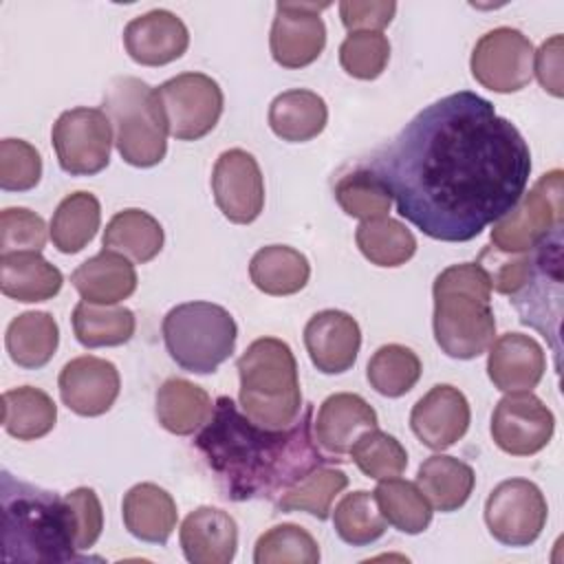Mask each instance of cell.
<instances>
[{
    "mask_svg": "<svg viewBox=\"0 0 564 564\" xmlns=\"http://www.w3.org/2000/svg\"><path fill=\"white\" fill-rule=\"evenodd\" d=\"M425 236L467 242L524 194L531 150L494 104L458 90L425 106L370 163Z\"/></svg>",
    "mask_w": 564,
    "mask_h": 564,
    "instance_id": "1",
    "label": "cell"
},
{
    "mask_svg": "<svg viewBox=\"0 0 564 564\" xmlns=\"http://www.w3.org/2000/svg\"><path fill=\"white\" fill-rule=\"evenodd\" d=\"M311 416L306 405L293 425L269 430L240 412L231 397H218L194 447L225 498L275 502L315 467L337 460L319 449Z\"/></svg>",
    "mask_w": 564,
    "mask_h": 564,
    "instance_id": "2",
    "label": "cell"
},
{
    "mask_svg": "<svg viewBox=\"0 0 564 564\" xmlns=\"http://www.w3.org/2000/svg\"><path fill=\"white\" fill-rule=\"evenodd\" d=\"M2 562L64 564L79 562L64 496L0 474Z\"/></svg>",
    "mask_w": 564,
    "mask_h": 564,
    "instance_id": "3",
    "label": "cell"
},
{
    "mask_svg": "<svg viewBox=\"0 0 564 564\" xmlns=\"http://www.w3.org/2000/svg\"><path fill=\"white\" fill-rule=\"evenodd\" d=\"M434 339L452 359L482 355L496 337L491 286L476 262L443 269L432 286Z\"/></svg>",
    "mask_w": 564,
    "mask_h": 564,
    "instance_id": "4",
    "label": "cell"
},
{
    "mask_svg": "<svg viewBox=\"0 0 564 564\" xmlns=\"http://www.w3.org/2000/svg\"><path fill=\"white\" fill-rule=\"evenodd\" d=\"M240 408L262 427L282 430L302 410L297 361L291 346L278 337H260L238 357Z\"/></svg>",
    "mask_w": 564,
    "mask_h": 564,
    "instance_id": "5",
    "label": "cell"
},
{
    "mask_svg": "<svg viewBox=\"0 0 564 564\" xmlns=\"http://www.w3.org/2000/svg\"><path fill=\"white\" fill-rule=\"evenodd\" d=\"M104 112L115 128V145L126 163L152 167L165 159L167 128L152 86L132 75L115 77L104 93Z\"/></svg>",
    "mask_w": 564,
    "mask_h": 564,
    "instance_id": "6",
    "label": "cell"
},
{
    "mask_svg": "<svg viewBox=\"0 0 564 564\" xmlns=\"http://www.w3.org/2000/svg\"><path fill=\"white\" fill-rule=\"evenodd\" d=\"M161 330L170 357L194 375L214 372L231 357L238 339L231 313L212 302H183L170 308Z\"/></svg>",
    "mask_w": 564,
    "mask_h": 564,
    "instance_id": "7",
    "label": "cell"
},
{
    "mask_svg": "<svg viewBox=\"0 0 564 564\" xmlns=\"http://www.w3.org/2000/svg\"><path fill=\"white\" fill-rule=\"evenodd\" d=\"M529 275L511 304L520 322L540 330L553 346L560 364V324H562V227L551 231L531 249Z\"/></svg>",
    "mask_w": 564,
    "mask_h": 564,
    "instance_id": "8",
    "label": "cell"
},
{
    "mask_svg": "<svg viewBox=\"0 0 564 564\" xmlns=\"http://www.w3.org/2000/svg\"><path fill=\"white\" fill-rule=\"evenodd\" d=\"M562 170L542 174L520 200L494 223L491 245L505 253H527L551 231L562 227Z\"/></svg>",
    "mask_w": 564,
    "mask_h": 564,
    "instance_id": "9",
    "label": "cell"
},
{
    "mask_svg": "<svg viewBox=\"0 0 564 564\" xmlns=\"http://www.w3.org/2000/svg\"><path fill=\"white\" fill-rule=\"evenodd\" d=\"M167 134L196 141L209 134L223 115V90L205 73H181L154 88Z\"/></svg>",
    "mask_w": 564,
    "mask_h": 564,
    "instance_id": "10",
    "label": "cell"
},
{
    "mask_svg": "<svg viewBox=\"0 0 564 564\" xmlns=\"http://www.w3.org/2000/svg\"><path fill=\"white\" fill-rule=\"evenodd\" d=\"M51 141L66 174L93 176L110 163L112 123L101 108H70L53 123Z\"/></svg>",
    "mask_w": 564,
    "mask_h": 564,
    "instance_id": "11",
    "label": "cell"
},
{
    "mask_svg": "<svg viewBox=\"0 0 564 564\" xmlns=\"http://www.w3.org/2000/svg\"><path fill=\"white\" fill-rule=\"evenodd\" d=\"M549 518L542 489L527 478H509L491 489L485 502L489 533L505 546L533 544Z\"/></svg>",
    "mask_w": 564,
    "mask_h": 564,
    "instance_id": "12",
    "label": "cell"
},
{
    "mask_svg": "<svg viewBox=\"0 0 564 564\" xmlns=\"http://www.w3.org/2000/svg\"><path fill=\"white\" fill-rule=\"evenodd\" d=\"M533 53L522 31L498 26L476 42L469 68L480 86L494 93H518L533 77Z\"/></svg>",
    "mask_w": 564,
    "mask_h": 564,
    "instance_id": "13",
    "label": "cell"
},
{
    "mask_svg": "<svg viewBox=\"0 0 564 564\" xmlns=\"http://www.w3.org/2000/svg\"><path fill=\"white\" fill-rule=\"evenodd\" d=\"M555 416L531 390L507 392L491 414V438L511 456H531L553 436Z\"/></svg>",
    "mask_w": 564,
    "mask_h": 564,
    "instance_id": "14",
    "label": "cell"
},
{
    "mask_svg": "<svg viewBox=\"0 0 564 564\" xmlns=\"http://www.w3.org/2000/svg\"><path fill=\"white\" fill-rule=\"evenodd\" d=\"M328 2H278L271 24L269 46L282 68H304L313 64L326 46V24L319 11Z\"/></svg>",
    "mask_w": 564,
    "mask_h": 564,
    "instance_id": "15",
    "label": "cell"
},
{
    "mask_svg": "<svg viewBox=\"0 0 564 564\" xmlns=\"http://www.w3.org/2000/svg\"><path fill=\"white\" fill-rule=\"evenodd\" d=\"M212 192L227 220L253 223L264 207V178L253 154L240 148L225 150L212 172Z\"/></svg>",
    "mask_w": 564,
    "mask_h": 564,
    "instance_id": "16",
    "label": "cell"
},
{
    "mask_svg": "<svg viewBox=\"0 0 564 564\" xmlns=\"http://www.w3.org/2000/svg\"><path fill=\"white\" fill-rule=\"evenodd\" d=\"M62 403L79 416H99L106 414L121 388L119 370L112 361L82 355L70 359L57 379Z\"/></svg>",
    "mask_w": 564,
    "mask_h": 564,
    "instance_id": "17",
    "label": "cell"
},
{
    "mask_svg": "<svg viewBox=\"0 0 564 564\" xmlns=\"http://www.w3.org/2000/svg\"><path fill=\"white\" fill-rule=\"evenodd\" d=\"M469 401L449 383L430 388V392L414 403L410 414L412 432L425 447L434 452H443L460 441L469 427Z\"/></svg>",
    "mask_w": 564,
    "mask_h": 564,
    "instance_id": "18",
    "label": "cell"
},
{
    "mask_svg": "<svg viewBox=\"0 0 564 564\" xmlns=\"http://www.w3.org/2000/svg\"><path fill=\"white\" fill-rule=\"evenodd\" d=\"M304 346L319 372L341 375L357 361L361 330L352 315L337 308H326L306 322Z\"/></svg>",
    "mask_w": 564,
    "mask_h": 564,
    "instance_id": "19",
    "label": "cell"
},
{
    "mask_svg": "<svg viewBox=\"0 0 564 564\" xmlns=\"http://www.w3.org/2000/svg\"><path fill=\"white\" fill-rule=\"evenodd\" d=\"M123 46L137 64L163 66L187 51L189 33L176 13L167 9H152L126 24Z\"/></svg>",
    "mask_w": 564,
    "mask_h": 564,
    "instance_id": "20",
    "label": "cell"
},
{
    "mask_svg": "<svg viewBox=\"0 0 564 564\" xmlns=\"http://www.w3.org/2000/svg\"><path fill=\"white\" fill-rule=\"evenodd\" d=\"M377 412L364 397L352 392H335L319 405L317 419L313 421V434L319 449L337 458L348 454L352 443L366 430L377 427Z\"/></svg>",
    "mask_w": 564,
    "mask_h": 564,
    "instance_id": "21",
    "label": "cell"
},
{
    "mask_svg": "<svg viewBox=\"0 0 564 564\" xmlns=\"http://www.w3.org/2000/svg\"><path fill=\"white\" fill-rule=\"evenodd\" d=\"M546 370L542 346L524 333H505L489 346L487 375L502 392L533 390Z\"/></svg>",
    "mask_w": 564,
    "mask_h": 564,
    "instance_id": "22",
    "label": "cell"
},
{
    "mask_svg": "<svg viewBox=\"0 0 564 564\" xmlns=\"http://www.w3.org/2000/svg\"><path fill=\"white\" fill-rule=\"evenodd\" d=\"M178 540L192 564H229L238 549V527L227 511L198 507L183 520Z\"/></svg>",
    "mask_w": 564,
    "mask_h": 564,
    "instance_id": "23",
    "label": "cell"
},
{
    "mask_svg": "<svg viewBox=\"0 0 564 564\" xmlns=\"http://www.w3.org/2000/svg\"><path fill=\"white\" fill-rule=\"evenodd\" d=\"M70 284L90 304H119L137 289V271L126 256L101 249L70 273Z\"/></svg>",
    "mask_w": 564,
    "mask_h": 564,
    "instance_id": "24",
    "label": "cell"
},
{
    "mask_svg": "<svg viewBox=\"0 0 564 564\" xmlns=\"http://www.w3.org/2000/svg\"><path fill=\"white\" fill-rule=\"evenodd\" d=\"M121 516L130 535L150 544H165L178 520L174 498L154 482L130 487L121 502Z\"/></svg>",
    "mask_w": 564,
    "mask_h": 564,
    "instance_id": "25",
    "label": "cell"
},
{
    "mask_svg": "<svg viewBox=\"0 0 564 564\" xmlns=\"http://www.w3.org/2000/svg\"><path fill=\"white\" fill-rule=\"evenodd\" d=\"M64 284L62 271L40 251L0 253V289L18 302H44L59 293Z\"/></svg>",
    "mask_w": 564,
    "mask_h": 564,
    "instance_id": "26",
    "label": "cell"
},
{
    "mask_svg": "<svg viewBox=\"0 0 564 564\" xmlns=\"http://www.w3.org/2000/svg\"><path fill=\"white\" fill-rule=\"evenodd\" d=\"M328 121L326 101L306 88L280 93L269 106V126L275 137L289 143L315 139Z\"/></svg>",
    "mask_w": 564,
    "mask_h": 564,
    "instance_id": "27",
    "label": "cell"
},
{
    "mask_svg": "<svg viewBox=\"0 0 564 564\" xmlns=\"http://www.w3.org/2000/svg\"><path fill=\"white\" fill-rule=\"evenodd\" d=\"M212 399L205 388L181 379L172 377L161 383L156 390L154 399V412L159 423L176 434V436H187L194 434L198 427L207 423L212 416Z\"/></svg>",
    "mask_w": 564,
    "mask_h": 564,
    "instance_id": "28",
    "label": "cell"
},
{
    "mask_svg": "<svg viewBox=\"0 0 564 564\" xmlns=\"http://www.w3.org/2000/svg\"><path fill=\"white\" fill-rule=\"evenodd\" d=\"M416 485L430 500L432 509L449 513L469 500L476 485V474L467 463L454 456L434 454L421 463Z\"/></svg>",
    "mask_w": 564,
    "mask_h": 564,
    "instance_id": "29",
    "label": "cell"
},
{
    "mask_svg": "<svg viewBox=\"0 0 564 564\" xmlns=\"http://www.w3.org/2000/svg\"><path fill=\"white\" fill-rule=\"evenodd\" d=\"M7 352L20 368H42L46 366L59 344V328L51 313L26 311L11 319L4 335Z\"/></svg>",
    "mask_w": 564,
    "mask_h": 564,
    "instance_id": "30",
    "label": "cell"
},
{
    "mask_svg": "<svg viewBox=\"0 0 564 564\" xmlns=\"http://www.w3.org/2000/svg\"><path fill=\"white\" fill-rule=\"evenodd\" d=\"M163 240L165 236L161 223L152 214L137 207L117 212L108 220L101 238L104 249L117 251L139 264L156 258L163 249Z\"/></svg>",
    "mask_w": 564,
    "mask_h": 564,
    "instance_id": "31",
    "label": "cell"
},
{
    "mask_svg": "<svg viewBox=\"0 0 564 564\" xmlns=\"http://www.w3.org/2000/svg\"><path fill=\"white\" fill-rule=\"evenodd\" d=\"M249 278L267 295H293L311 278V264L304 253L286 245H267L249 262Z\"/></svg>",
    "mask_w": 564,
    "mask_h": 564,
    "instance_id": "32",
    "label": "cell"
},
{
    "mask_svg": "<svg viewBox=\"0 0 564 564\" xmlns=\"http://www.w3.org/2000/svg\"><path fill=\"white\" fill-rule=\"evenodd\" d=\"M57 421L55 401L40 388L20 386L2 394V425L18 441L46 436Z\"/></svg>",
    "mask_w": 564,
    "mask_h": 564,
    "instance_id": "33",
    "label": "cell"
},
{
    "mask_svg": "<svg viewBox=\"0 0 564 564\" xmlns=\"http://www.w3.org/2000/svg\"><path fill=\"white\" fill-rule=\"evenodd\" d=\"M99 223L101 205L97 196L90 192H73L57 205L48 236L57 251L77 253L95 238Z\"/></svg>",
    "mask_w": 564,
    "mask_h": 564,
    "instance_id": "34",
    "label": "cell"
},
{
    "mask_svg": "<svg viewBox=\"0 0 564 564\" xmlns=\"http://www.w3.org/2000/svg\"><path fill=\"white\" fill-rule=\"evenodd\" d=\"M137 328L134 313L119 304L79 302L73 311V330L82 346H121L132 339Z\"/></svg>",
    "mask_w": 564,
    "mask_h": 564,
    "instance_id": "35",
    "label": "cell"
},
{
    "mask_svg": "<svg viewBox=\"0 0 564 564\" xmlns=\"http://www.w3.org/2000/svg\"><path fill=\"white\" fill-rule=\"evenodd\" d=\"M377 507L388 524L401 533H423L432 522V505L416 482L401 478H383L372 491Z\"/></svg>",
    "mask_w": 564,
    "mask_h": 564,
    "instance_id": "36",
    "label": "cell"
},
{
    "mask_svg": "<svg viewBox=\"0 0 564 564\" xmlns=\"http://www.w3.org/2000/svg\"><path fill=\"white\" fill-rule=\"evenodd\" d=\"M355 242L364 258L377 267H401L416 251L414 234L390 216L361 220L355 231Z\"/></svg>",
    "mask_w": 564,
    "mask_h": 564,
    "instance_id": "37",
    "label": "cell"
},
{
    "mask_svg": "<svg viewBox=\"0 0 564 564\" xmlns=\"http://www.w3.org/2000/svg\"><path fill=\"white\" fill-rule=\"evenodd\" d=\"M348 487V476L341 469L322 465L306 474L300 482L286 489L278 500V511H306L317 520L330 516L333 500Z\"/></svg>",
    "mask_w": 564,
    "mask_h": 564,
    "instance_id": "38",
    "label": "cell"
},
{
    "mask_svg": "<svg viewBox=\"0 0 564 564\" xmlns=\"http://www.w3.org/2000/svg\"><path fill=\"white\" fill-rule=\"evenodd\" d=\"M366 377L375 392L397 399L410 392L421 379V359L408 346L386 344L370 357Z\"/></svg>",
    "mask_w": 564,
    "mask_h": 564,
    "instance_id": "39",
    "label": "cell"
},
{
    "mask_svg": "<svg viewBox=\"0 0 564 564\" xmlns=\"http://www.w3.org/2000/svg\"><path fill=\"white\" fill-rule=\"evenodd\" d=\"M333 527L346 544L366 546L386 533L388 522L381 516L375 496L370 491L359 489L346 494L337 502L333 511Z\"/></svg>",
    "mask_w": 564,
    "mask_h": 564,
    "instance_id": "40",
    "label": "cell"
},
{
    "mask_svg": "<svg viewBox=\"0 0 564 564\" xmlns=\"http://www.w3.org/2000/svg\"><path fill=\"white\" fill-rule=\"evenodd\" d=\"M335 200L348 216L361 220L383 218L392 207V196L386 183L370 167L344 174L335 183Z\"/></svg>",
    "mask_w": 564,
    "mask_h": 564,
    "instance_id": "41",
    "label": "cell"
},
{
    "mask_svg": "<svg viewBox=\"0 0 564 564\" xmlns=\"http://www.w3.org/2000/svg\"><path fill=\"white\" fill-rule=\"evenodd\" d=\"M256 564H317L319 544L300 524L284 522L264 531L253 549Z\"/></svg>",
    "mask_w": 564,
    "mask_h": 564,
    "instance_id": "42",
    "label": "cell"
},
{
    "mask_svg": "<svg viewBox=\"0 0 564 564\" xmlns=\"http://www.w3.org/2000/svg\"><path fill=\"white\" fill-rule=\"evenodd\" d=\"M350 458L352 463L366 474L368 478L383 480V478H394L403 474L408 467V452L405 447L388 432L372 427L366 430L350 447Z\"/></svg>",
    "mask_w": 564,
    "mask_h": 564,
    "instance_id": "43",
    "label": "cell"
},
{
    "mask_svg": "<svg viewBox=\"0 0 564 564\" xmlns=\"http://www.w3.org/2000/svg\"><path fill=\"white\" fill-rule=\"evenodd\" d=\"M390 59V42L381 31H352L339 46V64L355 79H377Z\"/></svg>",
    "mask_w": 564,
    "mask_h": 564,
    "instance_id": "44",
    "label": "cell"
},
{
    "mask_svg": "<svg viewBox=\"0 0 564 564\" xmlns=\"http://www.w3.org/2000/svg\"><path fill=\"white\" fill-rule=\"evenodd\" d=\"M42 156L24 139L0 141V187L7 192H29L40 183Z\"/></svg>",
    "mask_w": 564,
    "mask_h": 564,
    "instance_id": "45",
    "label": "cell"
},
{
    "mask_svg": "<svg viewBox=\"0 0 564 564\" xmlns=\"http://www.w3.org/2000/svg\"><path fill=\"white\" fill-rule=\"evenodd\" d=\"M46 245L44 218L26 207L0 212V253L42 251Z\"/></svg>",
    "mask_w": 564,
    "mask_h": 564,
    "instance_id": "46",
    "label": "cell"
},
{
    "mask_svg": "<svg viewBox=\"0 0 564 564\" xmlns=\"http://www.w3.org/2000/svg\"><path fill=\"white\" fill-rule=\"evenodd\" d=\"M476 264L485 271L494 291L511 297L522 289L529 275L531 253H505L496 247H485Z\"/></svg>",
    "mask_w": 564,
    "mask_h": 564,
    "instance_id": "47",
    "label": "cell"
},
{
    "mask_svg": "<svg viewBox=\"0 0 564 564\" xmlns=\"http://www.w3.org/2000/svg\"><path fill=\"white\" fill-rule=\"evenodd\" d=\"M70 524H73V538L77 551H88L95 546V542L101 535L104 529V509L97 498V494L90 487H77L64 496Z\"/></svg>",
    "mask_w": 564,
    "mask_h": 564,
    "instance_id": "48",
    "label": "cell"
},
{
    "mask_svg": "<svg viewBox=\"0 0 564 564\" xmlns=\"http://www.w3.org/2000/svg\"><path fill=\"white\" fill-rule=\"evenodd\" d=\"M397 13L392 0H344L339 2L341 24L352 31H381Z\"/></svg>",
    "mask_w": 564,
    "mask_h": 564,
    "instance_id": "49",
    "label": "cell"
},
{
    "mask_svg": "<svg viewBox=\"0 0 564 564\" xmlns=\"http://www.w3.org/2000/svg\"><path fill=\"white\" fill-rule=\"evenodd\" d=\"M533 73L538 75L540 86L553 97L564 95L562 86V35H553L542 42L533 53Z\"/></svg>",
    "mask_w": 564,
    "mask_h": 564,
    "instance_id": "50",
    "label": "cell"
}]
</instances>
